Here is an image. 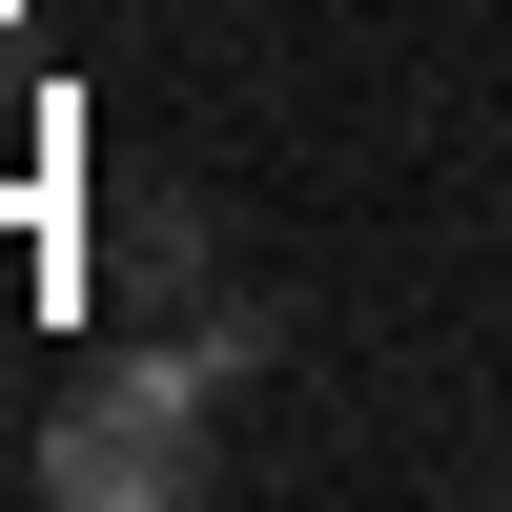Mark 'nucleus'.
<instances>
[{"mask_svg": "<svg viewBox=\"0 0 512 512\" xmlns=\"http://www.w3.org/2000/svg\"><path fill=\"white\" fill-rule=\"evenodd\" d=\"M103 267H123V308H164V328H185L205 287H226V226H205L185 185H123V226H103Z\"/></svg>", "mask_w": 512, "mask_h": 512, "instance_id": "f03ea898", "label": "nucleus"}, {"mask_svg": "<svg viewBox=\"0 0 512 512\" xmlns=\"http://www.w3.org/2000/svg\"><path fill=\"white\" fill-rule=\"evenodd\" d=\"M205 472H226V390L185 349H123V369H82L41 410V492L62 512H185Z\"/></svg>", "mask_w": 512, "mask_h": 512, "instance_id": "f257e3e1", "label": "nucleus"}]
</instances>
